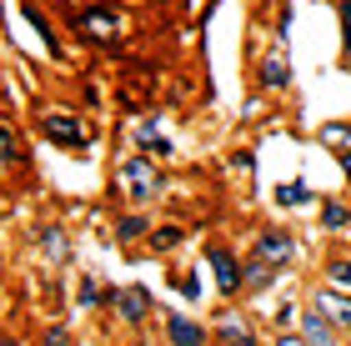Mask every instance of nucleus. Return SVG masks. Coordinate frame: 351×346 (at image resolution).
<instances>
[{
  "label": "nucleus",
  "instance_id": "17",
  "mask_svg": "<svg viewBox=\"0 0 351 346\" xmlns=\"http://www.w3.org/2000/svg\"><path fill=\"white\" fill-rule=\"evenodd\" d=\"M286 81H291L286 60H281V55H266V60H261V86H266V90H281Z\"/></svg>",
  "mask_w": 351,
  "mask_h": 346
},
{
  "label": "nucleus",
  "instance_id": "9",
  "mask_svg": "<svg viewBox=\"0 0 351 346\" xmlns=\"http://www.w3.org/2000/svg\"><path fill=\"white\" fill-rule=\"evenodd\" d=\"M121 25H125L121 10H106V5H90V10H81V21H75V30L90 36V40H116Z\"/></svg>",
  "mask_w": 351,
  "mask_h": 346
},
{
  "label": "nucleus",
  "instance_id": "13",
  "mask_svg": "<svg viewBox=\"0 0 351 346\" xmlns=\"http://www.w3.org/2000/svg\"><path fill=\"white\" fill-rule=\"evenodd\" d=\"M322 231H331V236L351 231V206H346L341 196H326V201H322Z\"/></svg>",
  "mask_w": 351,
  "mask_h": 346
},
{
  "label": "nucleus",
  "instance_id": "11",
  "mask_svg": "<svg viewBox=\"0 0 351 346\" xmlns=\"http://www.w3.org/2000/svg\"><path fill=\"white\" fill-rule=\"evenodd\" d=\"M276 276H281L276 266H266V261H256V256H246V261H241V296H246V291H266Z\"/></svg>",
  "mask_w": 351,
  "mask_h": 346
},
{
  "label": "nucleus",
  "instance_id": "4",
  "mask_svg": "<svg viewBox=\"0 0 351 346\" xmlns=\"http://www.w3.org/2000/svg\"><path fill=\"white\" fill-rule=\"evenodd\" d=\"M251 256L281 271V266H291V256H296V236L286 231V226H261L256 241H251Z\"/></svg>",
  "mask_w": 351,
  "mask_h": 346
},
{
  "label": "nucleus",
  "instance_id": "3",
  "mask_svg": "<svg viewBox=\"0 0 351 346\" xmlns=\"http://www.w3.org/2000/svg\"><path fill=\"white\" fill-rule=\"evenodd\" d=\"M206 266H211V276H216L221 301H236V296H241V256H236L226 241H211L206 246Z\"/></svg>",
  "mask_w": 351,
  "mask_h": 346
},
{
  "label": "nucleus",
  "instance_id": "5",
  "mask_svg": "<svg viewBox=\"0 0 351 346\" xmlns=\"http://www.w3.org/2000/svg\"><path fill=\"white\" fill-rule=\"evenodd\" d=\"M161 321H166V341L171 346H211V326L196 321V317H186L181 306H166Z\"/></svg>",
  "mask_w": 351,
  "mask_h": 346
},
{
  "label": "nucleus",
  "instance_id": "10",
  "mask_svg": "<svg viewBox=\"0 0 351 346\" xmlns=\"http://www.w3.org/2000/svg\"><path fill=\"white\" fill-rule=\"evenodd\" d=\"M316 306L326 311V321L337 326V332L351 336V291H337V286H322L316 291Z\"/></svg>",
  "mask_w": 351,
  "mask_h": 346
},
{
  "label": "nucleus",
  "instance_id": "12",
  "mask_svg": "<svg viewBox=\"0 0 351 346\" xmlns=\"http://www.w3.org/2000/svg\"><path fill=\"white\" fill-rule=\"evenodd\" d=\"M146 236H151V216L146 211H125L116 221V241L121 246H136V241H146Z\"/></svg>",
  "mask_w": 351,
  "mask_h": 346
},
{
  "label": "nucleus",
  "instance_id": "7",
  "mask_svg": "<svg viewBox=\"0 0 351 346\" xmlns=\"http://www.w3.org/2000/svg\"><path fill=\"white\" fill-rule=\"evenodd\" d=\"M40 136L51 140V146H66V151H81L86 140H90L81 121H75V116H60V111H45V116H40Z\"/></svg>",
  "mask_w": 351,
  "mask_h": 346
},
{
  "label": "nucleus",
  "instance_id": "25",
  "mask_svg": "<svg viewBox=\"0 0 351 346\" xmlns=\"http://www.w3.org/2000/svg\"><path fill=\"white\" fill-rule=\"evenodd\" d=\"M271 346H306V341H301L296 332H276V336H271Z\"/></svg>",
  "mask_w": 351,
  "mask_h": 346
},
{
  "label": "nucleus",
  "instance_id": "6",
  "mask_svg": "<svg viewBox=\"0 0 351 346\" xmlns=\"http://www.w3.org/2000/svg\"><path fill=\"white\" fill-rule=\"evenodd\" d=\"M106 306H116L125 326H141L151 317V291L146 286H106Z\"/></svg>",
  "mask_w": 351,
  "mask_h": 346
},
{
  "label": "nucleus",
  "instance_id": "20",
  "mask_svg": "<svg viewBox=\"0 0 351 346\" xmlns=\"http://www.w3.org/2000/svg\"><path fill=\"white\" fill-rule=\"evenodd\" d=\"M322 140L331 151H351V125H322Z\"/></svg>",
  "mask_w": 351,
  "mask_h": 346
},
{
  "label": "nucleus",
  "instance_id": "27",
  "mask_svg": "<svg viewBox=\"0 0 351 346\" xmlns=\"http://www.w3.org/2000/svg\"><path fill=\"white\" fill-rule=\"evenodd\" d=\"M0 346H21V341H15V336H0Z\"/></svg>",
  "mask_w": 351,
  "mask_h": 346
},
{
  "label": "nucleus",
  "instance_id": "18",
  "mask_svg": "<svg viewBox=\"0 0 351 346\" xmlns=\"http://www.w3.org/2000/svg\"><path fill=\"white\" fill-rule=\"evenodd\" d=\"M21 161H25V151H21V136H15L10 125H0V166L10 171V166H21Z\"/></svg>",
  "mask_w": 351,
  "mask_h": 346
},
{
  "label": "nucleus",
  "instance_id": "23",
  "mask_svg": "<svg viewBox=\"0 0 351 346\" xmlns=\"http://www.w3.org/2000/svg\"><path fill=\"white\" fill-rule=\"evenodd\" d=\"M176 291H181V296H186V301H196V296H201V276H196V271H186V276H176Z\"/></svg>",
  "mask_w": 351,
  "mask_h": 346
},
{
  "label": "nucleus",
  "instance_id": "22",
  "mask_svg": "<svg viewBox=\"0 0 351 346\" xmlns=\"http://www.w3.org/2000/svg\"><path fill=\"white\" fill-rule=\"evenodd\" d=\"M40 346H75V336H71V326H60V321H51L40 332Z\"/></svg>",
  "mask_w": 351,
  "mask_h": 346
},
{
  "label": "nucleus",
  "instance_id": "26",
  "mask_svg": "<svg viewBox=\"0 0 351 346\" xmlns=\"http://www.w3.org/2000/svg\"><path fill=\"white\" fill-rule=\"evenodd\" d=\"M337 161H341V171H346V181H351V151H337Z\"/></svg>",
  "mask_w": 351,
  "mask_h": 346
},
{
  "label": "nucleus",
  "instance_id": "21",
  "mask_svg": "<svg viewBox=\"0 0 351 346\" xmlns=\"http://www.w3.org/2000/svg\"><path fill=\"white\" fill-rule=\"evenodd\" d=\"M106 301V291H101V281H95V276H81V306L86 311H95V306H101Z\"/></svg>",
  "mask_w": 351,
  "mask_h": 346
},
{
  "label": "nucleus",
  "instance_id": "8",
  "mask_svg": "<svg viewBox=\"0 0 351 346\" xmlns=\"http://www.w3.org/2000/svg\"><path fill=\"white\" fill-rule=\"evenodd\" d=\"M296 336L306 341V346H341V332L326 321V311L322 306H301V317H296Z\"/></svg>",
  "mask_w": 351,
  "mask_h": 346
},
{
  "label": "nucleus",
  "instance_id": "19",
  "mask_svg": "<svg viewBox=\"0 0 351 346\" xmlns=\"http://www.w3.org/2000/svg\"><path fill=\"white\" fill-rule=\"evenodd\" d=\"M326 286L351 291V256H331V261H326Z\"/></svg>",
  "mask_w": 351,
  "mask_h": 346
},
{
  "label": "nucleus",
  "instance_id": "1",
  "mask_svg": "<svg viewBox=\"0 0 351 346\" xmlns=\"http://www.w3.org/2000/svg\"><path fill=\"white\" fill-rule=\"evenodd\" d=\"M161 186H166V176H161V166H156L151 161V156H125V161L116 166V191L125 196V201H131V206L141 211V206H146V201H156V196H161Z\"/></svg>",
  "mask_w": 351,
  "mask_h": 346
},
{
  "label": "nucleus",
  "instance_id": "16",
  "mask_svg": "<svg viewBox=\"0 0 351 346\" xmlns=\"http://www.w3.org/2000/svg\"><path fill=\"white\" fill-rule=\"evenodd\" d=\"M311 201H316V191H311V186H301V181L276 186V206H311Z\"/></svg>",
  "mask_w": 351,
  "mask_h": 346
},
{
  "label": "nucleus",
  "instance_id": "24",
  "mask_svg": "<svg viewBox=\"0 0 351 346\" xmlns=\"http://www.w3.org/2000/svg\"><path fill=\"white\" fill-rule=\"evenodd\" d=\"M296 317H301V306H296V301H281V306H276V326H281V332H291Z\"/></svg>",
  "mask_w": 351,
  "mask_h": 346
},
{
  "label": "nucleus",
  "instance_id": "15",
  "mask_svg": "<svg viewBox=\"0 0 351 346\" xmlns=\"http://www.w3.org/2000/svg\"><path fill=\"white\" fill-rule=\"evenodd\" d=\"M136 151L156 161V156H171V140H166L161 131H156V125H141V131H136Z\"/></svg>",
  "mask_w": 351,
  "mask_h": 346
},
{
  "label": "nucleus",
  "instance_id": "2",
  "mask_svg": "<svg viewBox=\"0 0 351 346\" xmlns=\"http://www.w3.org/2000/svg\"><path fill=\"white\" fill-rule=\"evenodd\" d=\"M211 346H261V332L251 326L246 311L221 306L216 317H211Z\"/></svg>",
  "mask_w": 351,
  "mask_h": 346
},
{
  "label": "nucleus",
  "instance_id": "14",
  "mask_svg": "<svg viewBox=\"0 0 351 346\" xmlns=\"http://www.w3.org/2000/svg\"><path fill=\"white\" fill-rule=\"evenodd\" d=\"M181 241H186V226H176V221L151 226V236H146V246H151V251H176Z\"/></svg>",
  "mask_w": 351,
  "mask_h": 346
}]
</instances>
